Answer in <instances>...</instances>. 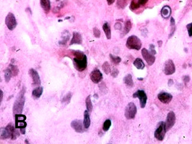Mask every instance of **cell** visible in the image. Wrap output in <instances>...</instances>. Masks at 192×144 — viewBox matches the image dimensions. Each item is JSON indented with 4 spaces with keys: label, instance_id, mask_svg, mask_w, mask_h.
I'll list each match as a JSON object with an SVG mask.
<instances>
[{
    "label": "cell",
    "instance_id": "11",
    "mask_svg": "<svg viewBox=\"0 0 192 144\" xmlns=\"http://www.w3.org/2000/svg\"><path fill=\"white\" fill-rule=\"evenodd\" d=\"M141 53L144 60H145L149 66H152L155 63L156 60L155 56L146 48H142L141 51Z\"/></svg>",
    "mask_w": 192,
    "mask_h": 144
},
{
    "label": "cell",
    "instance_id": "42",
    "mask_svg": "<svg viewBox=\"0 0 192 144\" xmlns=\"http://www.w3.org/2000/svg\"><path fill=\"white\" fill-rule=\"evenodd\" d=\"M190 77L189 76H184V78H183V80H184V81L185 82V83H188V82H189L190 81Z\"/></svg>",
    "mask_w": 192,
    "mask_h": 144
},
{
    "label": "cell",
    "instance_id": "9",
    "mask_svg": "<svg viewBox=\"0 0 192 144\" xmlns=\"http://www.w3.org/2000/svg\"><path fill=\"white\" fill-rule=\"evenodd\" d=\"M176 121V116L175 114L173 111H170L168 113L166 118V121L165 123V128L166 131L170 130L174 125Z\"/></svg>",
    "mask_w": 192,
    "mask_h": 144
},
{
    "label": "cell",
    "instance_id": "48",
    "mask_svg": "<svg viewBox=\"0 0 192 144\" xmlns=\"http://www.w3.org/2000/svg\"><path fill=\"white\" fill-rule=\"evenodd\" d=\"M56 1H60V0H56Z\"/></svg>",
    "mask_w": 192,
    "mask_h": 144
},
{
    "label": "cell",
    "instance_id": "38",
    "mask_svg": "<svg viewBox=\"0 0 192 144\" xmlns=\"http://www.w3.org/2000/svg\"><path fill=\"white\" fill-rule=\"evenodd\" d=\"M119 72L117 69L114 68L111 72V75L113 77H116L119 74Z\"/></svg>",
    "mask_w": 192,
    "mask_h": 144
},
{
    "label": "cell",
    "instance_id": "47",
    "mask_svg": "<svg viewBox=\"0 0 192 144\" xmlns=\"http://www.w3.org/2000/svg\"><path fill=\"white\" fill-rule=\"evenodd\" d=\"M137 79H138V80H139V81H142V80H143V78H138Z\"/></svg>",
    "mask_w": 192,
    "mask_h": 144
},
{
    "label": "cell",
    "instance_id": "44",
    "mask_svg": "<svg viewBox=\"0 0 192 144\" xmlns=\"http://www.w3.org/2000/svg\"><path fill=\"white\" fill-rule=\"evenodd\" d=\"M115 0H107V3L109 5H111L115 2Z\"/></svg>",
    "mask_w": 192,
    "mask_h": 144
},
{
    "label": "cell",
    "instance_id": "41",
    "mask_svg": "<svg viewBox=\"0 0 192 144\" xmlns=\"http://www.w3.org/2000/svg\"><path fill=\"white\" fill-rule=\"evenodd\" d=\"M148 1V0H138V3L140 5H145Z\"/></svg>",
    "mask_w": 192,
    "mask_h": 144
},
{
    "label": "cell",
    "instance_id": "7",
    "mask_svg": "<svg viewBox=\"0 0 192 144\" xmlns=\"http://www.w3.org/2000/svg\"><path fill=\"white\" fill-rule=\"evenodd\" d=\"M5 23L7 28L11 31L16 29L17 26V21L13 13L10 12L7 14L6 16Z\"/></svg>",
    "mask_w": 192,
    "mask_h": 144
},
{
    "label": "cell",
    "instance_id": "13",
    "mask_svg": "<svg viewBox=\"0 0 192 144\" xmlns=\"http://www.w3.org/2000/svg\"><path fill=\"white\" fill-rule=\"evenodd\" d=\"M90 77L93 83L98 84L101 81L103 78V75L98 69H95L91 72Z\"/></svg>",
    "mask_w": 192,
    "mask_h": 144
},
{
    "label": "cell",
    "instance_id": "4",
    "mask_svg": "<svg viewBox=\"0 0 192 144\" xmlns=\"http://www.w3.org/2000/svg\"><path fill=\"white\" fill-rule=\"evenodd\" d=\"M137 113V108L135 103L130 102L125 108L124 115L127 119L131 120L135 118Z\"/></svg>",
    "mask_w": 192,
    "mask_h": 144
},
{
    "label": "cell",
    "instance_id": "43",
    "mask_svg": "<svg viewBox=\"0 0 192 144\" xmlns=\"http://www.w3.org/2000/svg\"><path fill=\"white\" fill-rule=\"evenodd\" d=\"M175 20H174V19L173 18V17H171V26H175Z\"/></svg>",
    "mask_w": 192,
    "mask_h": 144
},
{
    "label": "cell",
    "instance_id": "20",
    "mask_svg": "<svg viewBox=\"0 0 192 144\" xmlns=\"http://www.w3.org/2000/svg\"><path fill=\"white\" fill-rule=\"evenodd\" d=\"M172 10L169 6L166 5L164 6L161 10V14L164 18L168 19L170 17Z\"/></svg>",
    "mask_w": 192,
    "mask_h": 144
},
{
    "label": "cell",
    "instance_id": "14",
    "mask_svg": "<svg viewBox=\"0 0 192 144\" xmlns=\"http://www.w3.org/2000/svg\"><path fill=\"white\" fill-rule=\"evenodd\" d=\"M29 74L32 79L33 84L34 86H39L41 84V80L38 72L35 69L31 68L29 71Z\"/></svg>",
    "mask_w": 192,
    "mask_h": 144
},
{
    "label": "cell",
    "instance_id": "5",
    "mask_svg": "<svg viewBox=\"0 0 192 144\" xmlns=\"http://www.w3.org/2000/svg\"><path fill=\"white\" fill-rule=\"evenodd\" d=\"M16 128L11 124H9L5 128H1L0 129V139H6L11 137L12 133Z\"/></svg>",
    "mask_w": 192,
    "mask_h": 144
},
{
    "label": "cell",
    "instance_id": "37",
    "mask_svg": "<svg viewBox=\"0 0 192 144\" xmlns=\"http://www.w3.org/2000/svg\"><path fill=\"white\" fill-rule=\"evenodd\" d=\"M187 29L189 37H192V22L187 25Z\"/></svg>",
    "mask_w": 192,
    "mask_h": 144
},
{
    "label": "cell",
    "instance_id": "46",
    "mask_svg": "<svg viewBox=\"0 0 192 144\" xmlns=\"http://www.w3.org/2000/svg\"><path fill=\"white\" fill-rule=\"evenodd\" d=\"M162 44V42H161V41H159V42H158V44L159 45V47H161Z\"/></svg>",
    "mask_w": 192,
    "mask_h": 144
},
{
    "label": "cell",
    "instance_id": "22",
    "mask_svg": "<svg viewBox=\"0 0 192 144\" xmlns=\"http://www.w3.org/2000/svg\"><path fill=\"white\" fill-rule=\"evenodd\" d=\"M102 29L104 33L105 34L107 39L108 40H110L111 39V27H110L109 23L107 22L104 23L102 26Z\"/></svg>",
    "mask_w": 192,
    "mask_h": 144
},
{
    "label": "cell",
    "instance_id": "32",
    "mask_svg": "<svg viewBox=\"0 0 192 144\" xmlns=\"http://www.w3.org/2000/svg\"><path fill=\"white\" fill-rule=\"evenodd\" d=\"M127 4V0H117V6L119 9H124Z\"/></svg>",
    "mask_w": 192,
    "mask_h": 144
},
{
    "label": "cell",
    "instance_id": "26",
    "mask_svg": "<svg viewBox=\"0 0 192 144\" xmlns=\"http://www.w3.org/2000/svg\"><path fill=\"white\" fill-rule=\"evenodd\" d=\"M132 23L130 20H127L125 23L124 27V31L122 32V36H124L129 32L132 29Z\"/></svg>",
    "mask_w": 192,
    "mask_h": 144
},
{
    "label": "cell",
    "instance_id": "19",
    "mask_svg": "<svg viewBox=\"0 0 192 144\" xmlns=\"http://www.w3.org/2000/svg\"><path fill=\"white\" fill-rule=\"evenodd\" d=\"M70 34L67 30H64L61 34V40L59 42V44L61 45H65L66 44L70 39Z\"/></svg>",
    "mask_w": 192,
    "mask_h": 144
},
{
    "label": "cell",
    "instance_id": "21",
    "mask_svg": "<svg viewBox=\"0 0 192 144\" xmlns=\"http://www.w3.org/2000/svg\"><path fill=\"white\" fill-rule=\"evenodd\" d=\"M83 124H84V127L85 129L88 128L90 125V114H89V112L87 110L84 111Z\"/></svg>",
    "mask_w": 192,
    "mask_h": 144
},
{
    "label": "cell",
    "instance_id": "33",
    "mask_svg": "<svg viewBox=\"0 0 192 144\" xmlns=\"http://www.w3.org/2000/svg\"><path fill=\"white\" fill-rule=\"evenodd\" d=\"M111 126V121L110 119H107L104 121L103 126V130L104 131H108Z\"/></svg>",
    "mask_w": 192,
    "mask_h": 144
},
{
    "label": "cell",
    "instance_id": "39",
    "mask_svg": "<svg viewBox=\"0 0 192 144\" xmlns=\"http://www.w3.org/2000/svg\"><path fill=\"white\" fill-rule=\"evenodd\" d=\"M150 52L152 53V54H153V55H155L156 54V52L155 50V46L154 45H153V44H151L150 45Z\"/></svg>",
    "mask_w": 192,
    "mask_h": 144
},
{
    "label": "cell",
    "instance_id": "23",
    "mask_svg": "<svg viewBox=\"0 0 192 144\" xmlns=\"http://www.w3.org/2000/svg\"><path fill=\"white\" fill-rule=\"evenodd\" d=\"M43 91V89L41 87H39L33 90L32 93V95L34 98L35 99L40 98V96L42 94Z\"/></svg>",
    "mask_w": 192,
    "mask_h": 144
},
{
    "label": "cell",
    "instance_id": "10",
    "mask_svg": "<svg viewBox=\"0 0 192 144\" xmlns=\"http://www.w3.org/2000/svg\"><path fill=\"white\" fill-rule=\"evenodd\" d=\"M15 122H16V129H25L27 126V123L25 121L26 120V116L22 115L21 114L15 115Z\"/></svg>",
    "mask_w": 192,
    "mask_h": 144
},
{
    "label": "cell",
    "instance_id": "36",
    "mask_svg": "<svg viewBox=\"0 0 192 144\" xmlns=\"http://www.w3.org/2000/svg\"><path fill=\"white\" fill-rule=\"evenodd\" d=\"M93 34H94V36L97 38H100V34H101V32L100 31V30L97 27H95L93 28Z\"/></svg>",
    "mask_w": 192,
    "mask_h": 144
},
{
    "label": "cell",
    "instance_id": "16",
    "mask_svg": "<svg viewBox=\"0 0 192 144\" xmlns=\"http://www.w3.org/2000/svg\"><path fill=\"white\" fill-rule=\"evenodd\" d=\"M158 98L161 102L164 104L169 103L172 99V96L167 92H161L158 95Z\"/></svg>",
    "mask_w": 192,
    "mask_h": 144
},
{
    "label": "cell",
    "instance_id": "2",
    "mask_svg": "<svg viewBox=\"0 0 192 144\" xmlns=\"http://www.w3.org/2000/svg\"><path fill=\"white\" fill-rule=\"evenodd\" d=\"M26 90L24 87L20 91L17 95L16 101H14V104L13 106V111L14 114H21L23 112V109L24 107L25 102V93Z\"/></svg>",
    "mask_w": 192,
    "mask_h": 144
},
{
    "label": "cell",
    "instance_id": "28",
    "mask_svg": "<svg viewBox=\"0 0 192 144\" xmlns=\"http://www.w3.org/2000/svg\"><path fill=\"white\" fill-rule=\"evenodd\" d=\"M8 67L10 69V70H11V71L13 76H16L17 74H18V68H17L16 66L13 64H10L9 66Z\"/></svg>",
    "mask_w": 192,
    "mask_h": 144
},
{
    "label": "cell",
    "instance_id": "45",
    "mask_svg": "<svg viewBox=\"0 0 192 144\" xmlns=\"http://www.w3.org/2000/svg\"><path fill=\"white\" fill-rule=\"evenodd\" d=\"M3 92L2 91V90H1V98H0V100H1V101L3 100Z\"/></svg>",
    "mask_w": 192,
    "mask_h": 144
},
{
    "label": "cell",
    "instance_id": "29",
    "mask_svg": "<svg viewBox=\"0 0 192 144\" xmlns=\"http://www.w3.org/2000/svg\"><path fill=\"white\" fill-rule=\"evenodd\" d=\"M12 76H13L11 71L10 70V69L8 67L4 72V78L6 82H8L11 78Z\"/></svg>",
    "mask_w": 192,
    "mask_h": 144
},
{
    "label": "cell",
    "instance_id": "12",
    "mask_svg": "<svg viewBox=\"0 0 192 144\" xmlns=\"http://www.w3.org/2000/svg\"><path fill=\"white\" fill-rule=\"evenodd\" d=\"M133 96L134 98H137L139 99L140 104L141 108H144L145 107L148 98L145 92L142 90H138L137 91L134 93Z\"/></svg>",
    "mask_w": 192,
    "mask_h": 144
},
{
    "label": "cell",
    "instance_id": "17",
    "mask_svg": "<svg viewBox=\"0 0 192 144\" xmlns=\"http://www.w3.org/2000/svg\"><path fill=\"white\" fill-rule=\"evenodd\" d=\"M82 43V38L80 33L77 32L73 33V38L70 42V45L73 44H81Z\"/></svg>",
    "mask_w": 192,
    "mask_h": 144
},
{
    "label": "cell",
    "instance_id": "3",
    "mask_svg": "<svg viewBox=\"0 0 192 144\" xmlns=\"http://www.w3.org/2000/svg\"><path fill=\"white\" fill-rule=\"evenodd\" d=\"M126 46L130 50L138 51L142 47V42L137 36L135 35L130 36L127 40Z\"/></svg>",
    "mask_w": 192,
    "mask_h": 144
},
{
    "label": "cell",
    "instance_id": "15",
    "mask_svg": "<svg viewBox=\"0 0 192 144\" xmlns=\"http://www.w3.org/2000/svg\"><path fill=\"white\" fill-rule=\"evenodd\" d=\"M83 123L82 120L76 119L72 121L71 126L77 133H82L84 132Z\"/></svg>",
    "mask_w": 192,
    "mask_h": 144
},
{
    "label": "cell",
    "instance_id": "18",
    "mask_svg": "<svg viewBox=\"0 0 192 144\" xmlns=\"http://www.w3.org/2000/svg\"><path fill=\"white\" fill-rule=\"evenodd\" d=\"M40 4L45 14H47L50 12L51 8L50 0H40Z\"/></svg>",
    "mask_w": 192,
    "mask_h": 144
},
{
    "label": "cell",
    "instance_id": "6",
    "mask_svg": "<svg viewBox=\"0 0 192 144\" xmlns=\"http://www.w3.org/2000/svg\"><path fill=\"white\" fill-rule=\"evenodd\" d=\"M165 128V123L163 121L160 122L158 124L157 128L154 133V136L157 140L162 141L165 137V134L166 132Z\"/></svg>",
    "mask_w": 192,
    "mask_h": 144
},
{
    "label": "cell",
    "instance_id": "24",
    "mask_svg": "<svg viewBox=\"0 0 192 144\" xmlns=\"http://www.w3.org/2000/svg\"><path fill=\"white\" fill-rule=\"evenodd\" d=\"M124 84L128 87H132L134 86V82L131 74H128L124 77Z\"/></svg>",
    "mask_w": 192,
    "mask_h": 144
},
{
    "label": "cell",
    "instance_id": "1",
    "mask_svg": "<svg viewBox=\"0 0 192 144\" xmlns=\"http://www.w3.org/2000/svg\"><path fill=\"white\" fill-rule=\"evenodd\" d=\"M73 64L74 67L79 72H82L87 68V56L79 51H74Z\"/></svg>",
    "mask_w": 192,
    "mask_h": 144
},
{
    "label": "cell",
    "instance_id": "31",
    "mask_svg": "<svg viewBox=\"0 0 192 144\" xmlns=\"http://www.w3.org/2000/svg\"><path fill=\"white\" fill-rule=\"evenodd\" d=\"M72 97V94L71 92H69L63 98V99L61 100V102L63 103L68 104L71 101Z\"/></svg>",
    "mask_w": 192,
    "mask_h": 144
},
{
    "label": "cell",
    "instance_id": "34",
    "mask_svg": "<svg viewBox=\"0 0 192 144\" xmlns=\"http://www.w3.org/2000/svg\"><path fill=\"white\" fill-rule=\"evenodd\" d=\"M140 6V5L138 3V1L137 2L135 1V0H132V1H131L130 5V9L131 11H134L137 9L139 8Z\"/></svg>",
    "mask_w": 192,
    "mask_h": 144
},
{
    "label": "cell",
    "instance_id": "27",
    "mask_svg": "<svg viewBox=\"0 0 192 144\" xmlns=\"http://www.w3.org/2000/svg\"><path fill=\"white\" fill-rule=\"evenodd\" d=\"M85 104H86L87 111L89 113H91V111H92L93 105L92 102H91V98H90V95H89L86 98V100H85Z\"/></svg>",
    "mask_w": 192,
    "mask_h": 144
},
{
    "label": "cell",
    "instance_id": "8",
    "mask_svg": "<svg viewBox=\"0 0 192 144\" xmlns=\"http://www.w3.org/2000/svg\"><path fill=\"white\" fill-rule=\"evenodd\" d=\"M175 66L174 62L171 59L166 61L164 65V73L167 76H169L175 73Z\"/></svg>",
    "mask_w": 192,
    "mask_h": 144
},
{
    "label": "cell",
    "instance_id": "35",
    "mask_svg": "<svg viewBox=\"0 0 192 144\" xmlns=\"http://www.w3.org/2000/svg\"><path fill=\"white\" fill-rule=\"evenodd\" d=\"M110 57L111 61L115 64H118L121 61V58L119 56H115L111 54H110Z\"/></svg>",
    "mask_w": 192,
    "mask_h": 144
},
{
    "label": "cell",
    "instance_id": "40",
    "mask_svg": "<svg viewBox=\"0 0 192 144\" xmlns=\"http://www.w3.org/2000/svg\"><path fill=\"white\" fill-rule=\"evenodd\" d=\"M114 28L117 30H121L122 28V26L121 23H117L114 25Z\"/></svg>",
    "mask_w": 192,
    "mask_h": 144
},
{
    "label": "cell",
    "instance_id": "30",
    "mask_svg": "<svg viewBox=\"0 0 192 144\" xmlns=\"http://www.w3.org/2000/svg\"><path fill=\"white\" fill-rule=\"evenodd\" d=\"M102 68L104 73H105L106 74H108L111 72V69L110 67V64L109 63L108 61H105L103 64Z\"/></svg>",
    "mask_w": 192,
    "mask_h": 144
},
{
    "label": "cell",
    "instance_id": "25",
    "mask_svg": "<svg viewBox=\"0 0 192 144\" xmlns=\"http://www.w3.org/2000/svg\"><path fill=\"white\" fill-rule=\"evenodd\" d=\"M134 65L137 69L140 70L143 69L145 67V65L144 64L142 60L139 58H137L135 60V61H134Z\"/></svg>",
    "mask_w": 192,
    "mask_h": 144
}]
</instances>
